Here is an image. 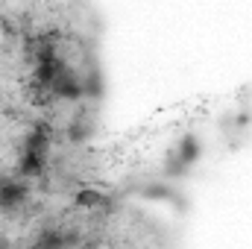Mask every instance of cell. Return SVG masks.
Segmentation results:
<instances>
[{"mask_svg":"<svg viewBox=\"0 0 252 249\" xmlns=\"http://www.w3.org/2000/svg\"><path fill=\"white\" fill-rule=\"evenodd\" d=\"M47 150H50V138H47V132H44V129H32V132L27 135L24 153H38V156H47Z\"/></svg>","mask_w":252,"mask_h":249,"instance_id":"obj_6","label":"cell"},{"mask_svg":"<svg viewBox=\"0 0 252 249\" xmlns=\"http://www.w3.org/2000/svg\"><path fill=\"white\" fill-rule=\"evenodd\" d=\"M173 156L182 161V164H196L199 161V156H202V147H199V141L193 138V135H185L179 144H176V150H173Z\"/></svg>","mask_w":252,"mask_h":249,"instance_id":"obj_5","label":"cell"},{"mask_svg":"<svg viewBox=\"0 0 252 249\" xmlns=\"http://www.w3.org/2000/svg\"><path fill=\"white\" fill-rule=\"evenodd\" d=\"M88 132H91V126L79 124V118H76V121L70 124V129H67V138H70V141H85V138H88Z\"/></svg>","mask_w":252,"mask_h":249,"instance_id":"obj_7","label":"cell"},{"mask_svg":"<svg viewBox=\"0 0 252 249\" xmlns=\"http://www.w3.org/2000/svg\"><path fill=\"white\" fill-rule=\"evenodd\" d=\"M73 205L76 208H85V211H97V208H106L109 205V196L97 187H79L73 193Z\"/></svg>","mask_w":252,"mask_h":249,"instance_id":"obj_3","label":"cell"},{"mask_svg":"<svg viewBox=\"0 0 252 249\" xmlns=\"http://www.w3.org/2000/svg\"><path fill=\"white\" fill-rule=\"evenodd\" d=\"M47 170V156H38V153H21L18 158V173L24 179H35Z\"/></svg>","mask_w":252,"mask_h":249,"instance_id":"obj_4","label":"cell"},{"mask_svg":"<svg viewBox=\"0 0 252 249\" xmlns=\"http://www.w3.org/2000/svg\"><path fill=\"white\" fill-rule=\"evenodd\" d=\"M56 97H62V100H82V94H85V85H82V79L73 73V70H67L64 76H59L56 82H53V88H50Z\"/></svg>","mask_w":252,"mask_h":249,"instance_id":"obj_1","label":"cell"},{"mask_svg":"<svg viewBox=\"0 0 252 249\" xmlns=\"http://www.w3.org/2000/svg\"><path fill=\"white\" fill-rule=\"evenodd\" d=\"M30 187L27 182H15V179H0V208H15L27 199Z\"/></svg>","mask_w":252,"mask_h":249,"instance_id":"obj_2","label":"cell"}]
</instances>
